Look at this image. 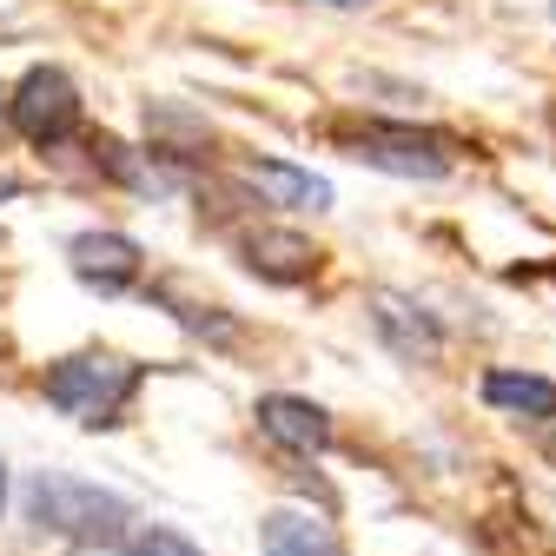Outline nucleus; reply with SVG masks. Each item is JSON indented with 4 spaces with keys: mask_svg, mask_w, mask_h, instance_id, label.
<instances>
[{
    "mask_svg": "<svg viewBox=\"0 0 556 556\" xmlns=\"http://www.w3.org/2000/svg\"><path fill=\"white\" fill-rule=\"evenodd\" d=\"M258 431H265V438H278L286 451H325V444H331L325 410H318L312 397H286V391L258 397Z\"/></svg>",
    "mask_w": 556,
    "mask_h": 556,
    "instance_id": "6",
    "label": "nucleus"
},
{
    "mask_svg": "<svg viewBox=\"0 0 556 556\" xmlns=\"http://www.w3.org/2000/svg\"><path fill=\"white\" fill-rule=\"evenodd\" d=\"M549 14H556V0H549Z\"/></svg>",
    "mask_w": 556,
    "mask_h": 556,
    "instance_id": "16",
    "label": "nucleus"
},
{
    "mask_svg": "<svg viewBox=\"0 0 556 556\" xmlns=\"http://www.w3.org/2000/svg\"><path fill=\"white\" fill-rule=\"evenodd\" d=\"M21 139H34V147H60V139L80 132V87L60 74V66H34V74L14 87L8 100Z\"/></svg>",
    "mask_w": 556,
    "mask_h": 556,
    "instance_id": "4",
    "label": "nucleus"
},
{
    "mask_svg": "<svg viewBox=\"0 0 556 556\" xmlns=\"http://www.w3.org/2000/svg\"><path fill=\"white\" fill-rule=\"evenodd\" d=\"M126 556H205V549L166 523H139V530H126Z\"/></svg>",
    "mask_w": 556,
    "mask_h": 556,
    "instance_id": "12",
    "label": "nucleus"
},
{
    "mask_svg": "<svg viewBox=\"0 0 556 556\" xmlns=\"http://www.w3.org/2000/svg\"><path fill=\"white\" fill-rule=\"evenodd\" d=\"M378 338L391 344L397 358H410V365H431L438 352H444V338H438V325L417 312V305H404V299H378Z\"/></svg>",
    "mask_w": 556,
    "mask_h": 556,
    "instance_id": "9",
    "label": "nucleus"
},
{
    "mask_svg": "<svg viewBox=\"0 0 556 556\" xmlns=\"http://www.w3.org/2000/svg\"><path fill=\"white\" fill-rule=\"evenodd\" d=\"M132 391H139V365L119 358V352H74V358H60L47 371V404L66 410L87 431L119 425V410L132 404Z\"/></svg>",
    "mask_w": 556,
    "mask_h": 556,
    "instance_id": "1",
    "label": "nucleus"
},
{
    "mask_svg": "<svg viewBox=\"0 0 556 556\" xmlns=\"http://www.w3.org/2000/svg\"><path fill=\"white\" fill-rule=\"evenodd\" d=\"M258 543H265V556H344L331 523H318L312 510H271L258 523Z\"/></svg>",
    "mask_w": 556,
    "mask_h": 556,
    "instance_id": "11",
    "label": "nucleus"
},
{
    "mask_svg": "<svg viewBox=\"0 0 556 556\" xmlns=\"http://www.w3.org/2000/svg\"><path fill=\"white\" fill-rule=\"evenodd\" d=\"M66 252H74V271L87 278V286H100V292H119V286L139 278V245L119 239V232H80Z\"/></svg>",
    "mask_w": 556,
    "mask_h": 556,
    "instance_id": "7",
    "label": "nucleus"
},
{
    "mask_svg": "<svg viewBox=\"0 0 556 556\" xmlns=\"http://www.w3.org/2000/svg\"><path fill=\"white\" fill-rule=\"evenodd\" d=\"M0 106H8V100H0Z\"/></svg>",
    "mask_w": 556,
    "mask_h": 556,
    "instance_id": "17",
    "label": "nucleus"
},
{
    "mask_svg": "<svg viewBox=\"0 0 556 556\" xmlns=\"http://www.w3.org/2000/svg\"><path fill=\"white\" fill-rule=\"evenodd\" d=\"M325 8H371V0H325Z\"/></svg>",
    "mask_w": 556,
    "mask_h": 556,
    "instance_id": "13",
    "label": "nucleus"
},
{
    "mask_svg": "<svg viewBox=\"0 0 556 556\" xmlns=\"http://www.w3.org/2000/svg\"><path fill=\"white\" fill-rule=\"evenodd\" d=\"M245 179L271 199V205H292V213H325L331 205V186L318 173H299L286 160H245Z\"/></svg>",
    "mask_w": 556,
    "mask_h": 556,
    "instance_id": "8",
    "label": "nucleus"
},
{
    "mask_svg": "<svg viewBox=\"0 0 556 556\" xmlns=\"http://www.w3.org/2000/svg\"><path fill=\"white\" fill-rule=\"evenodd\" d=\"M338 139L365 166H384L404 179H444L451 173V139L431 126H410V119H365V126H344Z\"/></svg>",
    "mask_w": 556,
    "mask_h": 556,
    "instance_id": "3",
    "label": "nucleus"
},
{
    "mask_svg": "<svg viewBox=\"0 0 556 556\" xmlns=\"http://www.w3.org/2000/svg\"><path fill=\"white\" fill-rule=\"evenodd\" d=\"M483 404L504 410V417L543 425V417H556V384L536 378V371H483Z\"/></svg>",
    "mask_w": 556,
    "mask_h": 556,
    "instance_id": "10",
    "label": "nucleus"
},
{
    "mask_svg": "<svg viewBox=\"0 0 556 556\" xmlns=\"http://www.w3.org/2000/svg\"><path fill=\"white\" fill-rule=\"evenodd\" d=\"M239 252H245V265H252L258 278H271V286H305V278L318 271V258H325L312 239H299V232H271V226H265V232H245Z\"/></svg>",
    "mask_w": 556,
    "mask_h": 556,
    "instance_id": "5",
    "label": "nucleus"
},
{
    "mask_svg": "<svg viewBox=\"0 0 556 556\" xmlns=\"http://www.w3.org/2000/svg\"><path fill=\"white\" fill-rule=\"evenodd\" d=\"M14 192H21V186H14V179H0V199H14Z\"/></svg>",
    "mask_w": 556,
    "mask_h": 556,
    "instance_id": "14",
    "label": "nucleus"
},
{
    "mask_svg": "<svg viewBox=\"0 0 556 556\" xmlns=\"http://www.w3.org/2000/svg\"><path fill=\"white\" fill-rule=\"evenodd\" d=\"M0 504H8V477H0Z\"/></svg>",
    "mask_w": 556,
    "mask_h": 556,
    "instance_id": "15",
    "label": "nucleus"
},
{
    "mask_svg": "<svg viewBox=\"0 0 556 556\" xmlns=\"http://www.w3.org/2000/svg\"><path fill=\"white\" fill-rule=\"evenodd\" d=\"M27 523H40L53 536H74V543H126L132 504L100 491V483H80V477H34L27 483Z\"/></svg>",
    "mask_w": 556,
    "mask_h": 556,
    "instance_id": "2",
    "label": "nucleus"
}]
</instances>
